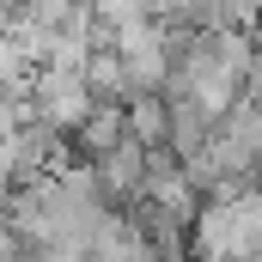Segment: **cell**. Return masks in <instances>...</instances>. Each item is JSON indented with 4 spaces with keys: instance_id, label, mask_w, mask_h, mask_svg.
Instances as JSON below:
<instances>
[{
    "instance_id": "1",
    "label": "cell",
    "mask_w": 262,
    "mask_h": 262,
    "mask_svg": "<svg viewBox=\"0 0 262 262\" xmlns=\"http://www.w3.org/2000/svg\"><path fill=\"white\" fill-rule=\"evenodd\" d=\"M92 165H98V183H104V201H110V207H128V201L140 195V183H146V146H140V140H116V146L98 152Z\"/></svg>"
},
{
    "instance_id": "2",
    "label": "cell",
    "mask_w": 262,
    "mask_h": 262,
    "mask_svg": "<svg viewBox=\"0 0 262 262\" xmlns=\"http://www.w3.org/2000/svg\"><path fill=\"white\" fill-rule=\"evenodd\" d=\"M116 140H128V122H122V104H116V98H98V104L67 128V146H73L79 159H98V152H110Z\"/></svg>"
},
{
    "instance_id": "3",
    "label": "cell",
    "mask_w": 262,
    "mask_h": 262,
    "mask_svg": "<svg viewBox=\"0 0 262 262\" xmlns=\"http://www.w3.org/2000/svg\"><path fill=\"white\" fill-rule=\"evenodd\" d=\"M207 128H213V116L201 110L195 98H165V152H177V159L201 152Z\"/></svg>"
},
{
    "instance_id": "4",
    "label": "cell",
    "mask_w": 262,
    "mask_h": 262,
    "mask_svg": "<svg viewBox=\"0 0 262 262\" xmlns=\"http://www.w3.org/2000/svg\"><path fill=\"white\" fill-rule=\"evenodd\" d=\"M122 122H128V140L165 146V92H128L122 98Z\"/></svg>"
},
{
    "instance_id": "5",
    "label": "cell",
    "mask_w": 262,
    "mask_h": 262,
    "mask_svg": "<svg viewBox=\"0 0 262 262\" xmlns=\"http://www.w3.org/2000/svg\"><path fill=\"white\" fill-rule=\"evenodd\" d=\"M79 73H85V85H92V98H128V73H122V55L110 49V43H92V55L79 61Z\"/></svg>"
},
{
    "instance_id": "6",
    "label": "cell",
    "mask_w": 262,
    "mask_h": 262,
    "mask_svg": "<svg viewBox=\"0 0 262 262\" xmlns=\"http://www.w3.org/2000/svg\"><path fill=\"white\" fill-rule=\"evenodd\" d=\"M31 73H37V61L0 31V92H6V98H31Z\"/></svg>"
},
{
    "instance_id": "7",
    "label": "cell",
    "mask_w": 262,
    "mask_h": 262,
    "mask_svg": "<svg viewBox=\"0 0 262 262\" xmlns=\"http://www.w3.org/2000/svg\"><path fill=\"white\" fill-rule=\"evenodd\" d=\"M226 25L256 31V25H262V0H226Z\"/></svg>"
}]
</instances>
